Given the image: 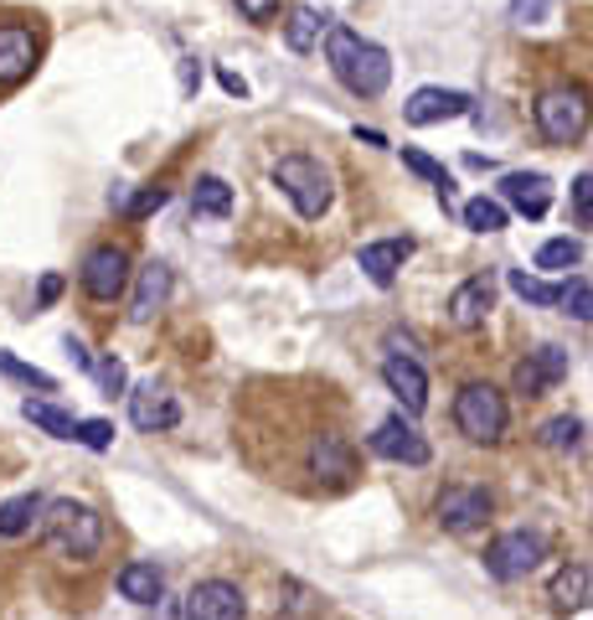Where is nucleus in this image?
I'll use <instances>...</instances> for the list:
<instances>
[{
	"label": "nucleus",
	"mask_w": 593,
	"mask_h": 620,
	"mask_svg": "<svg viewBox=\"0 0 593 620\" xmlns=\"http://www.w3.org/2000/svg\"><path fill=\"white\" fill-rule=\"evenodd\" d=\"M326 62L356 99H377V93H387V83H392V58H387L377 42H361L351 27H330Z\"/></svg>",
	"instance_id": "1"
},
{
	"label": "nucleus",
	"mask_w": 593,
	"mask_h": 620,
	"mask_svg": "<svg viewBox=\"0 0 593 620\" xmlns=\"http://www.w3.org/2000/svg\"><path fill=\"white\" fill-rule=\"evenodd\" d=\"M42 538H47L52 553L83 563L104 548V517L93 512V507H83V501H73V497L47 501L42 507Z\"/></svg>",
	"instance_id": "2"
},
{
	"label": "nucleus",
	"mask_w": 593,
	"mask_h": 620,
	"mask_svg": "<svg viewBox=\"0 0 593 620\" xmlns=\"http://www.w3.org/2000/svg\"><path fill=\"white\" fill-rule=\"evenodd\" d=\"M274 186H279L284 197L295 202V212L305 223L315 217H326L330 212V197H336V186H330V171L315 161V155H284L279 166H274Z\"/></svg>",
	"instance_id": "3"
},
{
	"label": "nucleus",
	"mask_w": 593,
	"mask_h": 620,
	"mask_svg": "<svg viewBox=\"0 0 593 620\" xmlns=\"http://www.w3.org/2000/svg\"><path fill=\"white\" fill-rule=\"evenodd\" d=\"M511 409H505V394L490 388V383H464L460 398H454V429H460L470 445H501Z\"/></svg>",
	"instance_id": "4"
},
{
	"label": "nucleus",
	"mask_w": 593,
	"mask_h": 620,
	"mask_svg": "<svg viewBox=\"0 0 593 620\" xmlns=\"http://www.w3.org/2000/svg\"><path fill=\"white\" fill-rule=\"evenodd\" d=\"M589 114H593L589 89H579V83H558V89L536 99V130L552 145H579L583 130H589Z\"/></svg>",
	"instance_id": "5"
},
{
	"label": "nucleus",
	"mask_w": 593,
	"mask_h": 620,
	"mask_svg": "<svg viewBox=\"0 0 593 620\" xmlns=\"http://www.w3.org/2000/svg\"><path fill=\"white\" fill-rule=\"evenodd\" d=\"M542 559H548V538H542V532H526V528L501 532V538L485 548V569H490V579H501V585L526 579Z\"/></svg>",
	"instance_id": "6"
},
{
	"label": "nucleus",
	"mask_w": 593,
	"mask_h": 620,
	"mask_svg": "<svg viewBox=\"0 0 593 620\" xmlns=\"http://www.w3.org/2000/svg\"><path fill=\"white\" fill-rule=\"evenodd\" d=\"M83 289L89 301L99 305H114L124 289H130V254L119 243H99L89 258H83Z\"/></svg>",
	"instance_id": "7"
},
{
	"label": "nucleus",
	"mask_w": 593,
	"mask_h": 620,
	"mask_svg": "<svg viewBox=\"0 0 593 620\" xmlns=\"http://www.w3.org/2000/svg\"><path fill=\"white\" fill-rule=\"evenodd\" d=\"M371 450L382 455V460H392V466H429V460H433L429 439L418 435V429L402 419V414H392V419L377 424V435H371Z\"/></svg>",
	"instance_id": "8"
},
{
	"label": "nucleus",
	"mask_w": 593,
	"mask_h": 620,
	"mask_svg": "<svg viewBox=\"0 0 593 620\" xmlns=\"http://www.w3.org/2000/svg\"><path fill=\"white\" fill-rule=\"evenodd\" d=\"M305 466H310V476H320V481L346 486V481L356 476V450H351V439H346L341 429H320V435L310 439V450H305Z\"/></svg>",
	"instance_id": "9"
},
{
	"label": "nucleus",
	"mask_w": 593,
	"mask_h": 620,
	"mask_svg": "<svg viewBox=\"0 0 593 620\" xmlns=\"http://www.w3.org/2000/svg\"><path fill=\"white\" fill-rule=\"evenodd\" d=\"M490 507H495V501H490L485 486H449L433 512H439V528L444 532H474L490 517Z\"/></svg>",
	"instance_id": "10"
},
{
	"label": "nucleus",
	"mask_w": 593,
	"mask_h": 620,
	"mask_svg": "<svg viewBox=\"0 0 593 620\" xmlns=\"http://www.w3.org/2000/svg\"><path fill=\"white\" fill-rule=\"evenodd\" d=\"M444 311H449V326H454V332L485 326V316L495 311V279H490V274H470L464 285H454Z\"/></svg>",
	"instance_id": "11"
},
{
	"label": "nucleus",
	"mask_w": 593,
	"mask_h": 620,
	"mask_svg": "<svg viewBox=\"0 0 593 620\" xmlns=\"http://www.w3.org/2000/svg\"><path fill=\"white\" fill-rule=\"evenodd\" d=\"M243 590L233 579H202L186 594V620H243Z\"/></svg>",
	"instance_id": "12"
},
{
	"label": "nucleus",
	"mask_w": 593,
	"mask_h": 620,
	"mask_svg": "<svg viewBox=\"0 0 593 620\" xmlns=\"http://www.w3.org/2000/svg\"><path fill=\"white\" fill-rule=\"evenodd\" d=\"M501 202L505 207H517L521 217L542 223V217L552 212V182L542 176V171H511V176H501Z\"/></svg>",
	"instance_id": "13"
},
{
	"label": "nucleus",
	"mask_w": 593,
	"mask_h": 620,
	"mask_svg": "<svg viewBox=\"0 0 593 620\" xmlns=\"http://www.w3.org/2000/svg\"><path fill=\"white\" fill-rule=\"evenodd\" d=\"M382 383L392 388V398H398L408 414H423L429 409V373L418 367V357H402V352H392L382 363Z\"/></svg>",
	"instance_id": "14"
},
{
	"label": "nucleus",
	"mask_w": 593,
	"mask_h": 620,
	"mask_svg": "<svg viewBox=\"0 0 593 620\" xmlns=\"http://www.w3.org/2000/svg\"><path fill=\"white\" fill-rule=\"evenodd\" d=\"M460 114H470V93L460 89H418L408 104H402V120L408 124H444V120H460Z\"/></svg>",
	"instance_id": "15"
},
{
	"label": "nucleus",
	"mask_w": 593,
	"mask_h": 620,
	"mask_svg": "<svg viewBox=\"0 0 593 620\" xmlns=\"http://www.w3.org/2000/svg\"><path fill=\"white\" fill-rule=\"evenodd\" d=\"M130 424H134V429H145V435L176 429V424H181V404H176V394H165V388H155V383L134 388V394H130Z\"/></svg>",
	"instance_id": "16"
},
{
	"label": "nucleus",
	"mask_w": 593,
	"mask_h": 620,
	"mask_svg": "<svg viewBox=\"0 0 593 620\" xmlns=\"http://www.w3.org/2000/svg\"><path fill=\"white\" fill-rule=\"evenodd\" d=\"M408 254H413V238H377V243H361L356 264H361V274H367L371 285L387 289L398 279L402 264H408Z\"/></svg>",
	"instance_id": "17"
},
{
	"label": "nucleus",
	"mask_w": 593,
	"mask_h": 620,
	"mask_svg": "<svg viewBox=\"0 0 593 620\" xmlns=\"http://www.w3.org/2000/svg\"><path fill=\"white\" fill-rule=\"evenodd\" d=\"M37 68V37L27 27H0V89H16Z\"/></svg>",
	"instance_id": "18"
},
{
	"label": "nucleus",
	"mask_w": 593,
	"mask_h": 620,
	"mask_svg": "<svg viewBox=\"0 0 593 620\" xmlns=\"http://www.w3.org/2000/svg\"><path fill=\"white\" fill-rule=\"evenodd\" d=\"M563 378H568V352L563 347H542L517 367V388L526 398H542L552 383H563Z\"/></svg>",
	"instance_id": "19"
},
{
	"label": "nucleus",
	"mask_w": 593,
	"mask_h": 620,
	"mask_svg": "<svg viewBox=\"0 0 593 620\" xmlns=\"http://www.w3.org/2000/svg\"><path fill=\"white\" fill-rule=\"evenodd\" d=\"M548 600L558 610H589L593 606V569L589 563H568V569H558L548 585Z\"/></svg>",
	"instance_id": "20"
},
{
	"label": "nucleus",
	"mask_w": 593,
	"mask_h": 620,
	"mask_svg": "<svg viewBox=\"0 0 593 620\" xmlns=\"http://www.w3.org/2000/svg\"><path fill=\"white\" fill-rule=\"evenodd\" d=\"M171 285H176V279H171L165 264H145V270H140V285H134V301H130V321L145 326V321L171 301Z\"/></svg>",
	"instance_id": "21"
},
{
	"label": "nucleus",
	"mask_w": 593,
	"mask_h": 620,
	"mask_svg": "<svg viewBox=\"0 0 593 620\" xmlns=\"http://www.w3.org/2000/svg\"><path fill=\"white\" fill-rule=\"evenodd\" d=\"M161 590H165V579L155 563H124V569H119V594L134 600V606H155Z\"/></svg>",
	"instance_id": "22"
},
{
	"label": "nucleus",
	"mask_w": 593,
	"mask_h": 620,
	"mask_svg": "<svg viewBox=\"0 0 593 620\" xmlns=\"http://www.w3.org/2000/svg\"><path fill=\"white\" fill-rule=\"evenodd\" d=\"M42 507H47V501L37 497V491H21V497L0 501V538H27L31 522L42 517Z\"/></svg>",
	"instance_id": "23"
},
{
	"label": "nucleus",
	"mask_w": 593,
	"mask_h": 620,
	"mask_svg": "<svg viewBox=\"0 0 593 620\" xmlns=\"http://www.w3.org/2000/svg\"><path fill=\"white\" fill-rule=\"evenodd\" d=\"M320 31H326V16L315 11V6H295L289 21H284V42H289V52H315Z\"/></svg>",
	"instance_id": "24"
},
{
	"label": "nucleus",
	"mask_w": 593,
	"mask_h": 620,
	"mask_svg": "<svg viewBox=\"0 0 593 620\" xmlns=\"http://www.w3.org/2000/svg\"><path fill=\"white\" fill-rule=\"evenodd\" d=\"M402 166L413 171V176H423V182H433V192H439V202H444V212L454 207V176H449L433 155H423V151H413V145H402Z\"/></svg>",
	"instance_id": "25"
},
{
	"label": "nucleus",
	"mask_w": 593,
	"mask_h": 620,
	"mask_svg": "<svg viewBox=\"0 0 593 620\" xmlns=\"http://www.w3.org/2000/svg\"><path fill=\"white\" fill-rule=\"evenodd\" d=\"M192 212L196 217H227V212H233V186H227L223 176H202V182L192 186Z\"/></svg>",
	"instance_id": "26"
},
{
	"label": "nucleus",
	"mask_w": 593,
	"mask_h": 620,
	"mask_svg": "<svg viewBox=\"0 0 593 620\" xmlns=\"http://www.w3.org/2000/svg\"><path fill=\"white\" fill-rule=\"evenodd\" d=\"M21 414H27L37 429H47L52 439H73V429H78L73 414L58 409V404H42V398H27V404H21Z\"/></svg>",
	"instance_id": "27"
},
{
	"label": "nucleus",
	"mask_w": 593,
	"mask_h": 620,
	"mask_svg": "<svg viewBox=\"0 0 593 620\" xmlns=\"http://www.w3.org/2000/svg\"><path fill=\"white\" fill-rule=\"evenodd\" d=\"M505 285H511V295L526 305H558L563 301V285H552V279H536V274L526 270H511L505 274Z\"/></svg>",
	"instance_id": "28"
},
{
	"label": "nucleus",
	"mask_w": 593,
	"mask_h": 620,
	"mask_svg": "<svg viewBox=\"0 0 593 620\" xmlns=\"http://www.w3.org/2000/svg\"><path fill=\"white\" fill-rule=\"evenodd\" d=\"M460 217H464L470 233H501L505 227V202L501 197H470L460 207Z\"/></svg>",
	"instance_id": "29"
},
{
	"label": "nucleus",
	"mask_w": 593,
	"mask_h": 620,
	"mask_svg": "<svg viewBox=\"0 0 593 620\" xmlns=\"http://www.w3.org/2000/svg\"><path fill=\"white\" fill-rule=\"evenodd\" d=\"M573 264H583L579 238H548L536 248V270H573Z\"/></svg>",
	"instance_id": "30"
},
{
	"label": "nucleus",
	"mask_w": 593,
	"mask_h": 620,
	"mask_svg": "<svg viewBox=\"0 0 593 620\" xmlns=\"http://www.w3.org/2000/svg\"><path fill=\"white\" fill-rule=\"evenodd\" d=\"M0 373H6V378H16V383H27V388H42V394H52V388H58V378H52V373L21 363V357H11L6 347H0Z\"/></svg>",
	"instance_id": "31"
},
{
	"label": "nucleus",
	"mask_w": 593,
	"mask_h": 620,
	"mask_svg": "<svg viewBox=\"0 0 593 620\" xmlns=\"http://www.w3.org/2000/svg\"><path fill=\"white\" fill-rule=\"evenodd\" d=\"M579 435H583V424L573 419V414L542 424V445H548V450H573V445H579Z\"/></svg>",
	"instance_id": "32"
},
{
	"label": "nucleus",
	"mask_w": 593,
	"mask_h": 620,
	"mask_svg": "<svg viewBox=\"0 0 593 620\" xmlns=\"http://www.w3.org/2000/svg\"><path fill=\"white\" fill-rule=\"evenodd\" d=\"M573 321H593V285L589 279H568L563 285V301H558Z\"/></svg>",
	"instance_id": "33"
},
{
	"label": "nucleus",
	"mask_w": 593,
	"mask_h": 620,
	"mask_svg": "<svg viewBox=\"0 0 593 620\" xmlns=\"http://www.w3.org/2000/svg\"><path fill=\"white\" fill-rule=\"evenodd\" d=\"M73 445H83V450H109V445H114V424L109 419H78Z\"/></svg>",
	"instance_id": "34"
},
{
	"label": "nucleus",
	"mask_w": 593,
	"mask_h": 620,
	"mask_svg": "<svg viewBox=\"0 0 593 620\" xmlns=\"http://www.w3.org/2000/svg\"><path fill=\"white\" fill-rule=\"evenodd\" d=\"M552 16V0H511V21L517 27H542Z\"/></svg>",
	"instance_id": "35"
},
{
	"label": "nucleus",
	"mask_w": 593,
	"mask_h": 620,
	"mask_svg": "<svg viewBox=\"0 0 593 620\" xmlns=\"http://www.w3.org/2000/svg\"><path fill=\"white\" fill-rule=\"evenodd\" d=\"M93 378H99V388H104L109 398L124 394V363H119V357H104V363H93Z\"/></svg>",
	"instance_id": "36"
},
{
	"label": "nucleus",
	"mask_w": 593,
	"mask_h": 620,
	"mask_svg": "<svg viewBox=\"0 0 593 620\" xmlns=\"http://www.w3.org/2000/svg\"><path fill=\"white\" fill-rule=\"evenodd\" d=\"M573 217H579L583 227L593 223V171H583L579 182H573Z\"/></svg>",
	"instance_id": "37"
},
{
	"label": "nucleus",
	"mask_w": 593,
	"mask_h": 620,
	"mask_svg": "<svg viewBox=\"0 0 593 620\" xmlns=\"http://www.w3.org/2000/svg\"><path fill=\"white\" fill-rule=\"evenodd\" d=\"M62 289H68L62 274H42V285H37V311H52V305L62 301Z\"/></svg>",
	"instance_id": "38"
},
{
	"label": "nucleus",
	"mask_w": 593,
	"mask_h": 620,
	"mask_svg": "<svg viewBox=\"0 0 593 620\" xmlns=\"http://www.w3.org/2000/svg\"><path fill=\"white\" fill-rule=\"evenodd\" d=\"M155 207H165V186H150V192H140L134 202H124L130 217H145V212H155Z\"/></svg>",
	"instance_id": "39"
},
{
	"label": "nucleus",
	"mask_w": 593,
	"mask_h": 620,
	"mask_svg": "<svg viewBox=\"0 0 593 620\" xmlns=\"http://www.w3.org/2000/svg\"><path fill=\"white\" fill-rule=\"evenodd\" d=\"M237 11L248 16V21H268V16L279 11V0H237Z\"/></svg>",
	"instance_id": "40"
},
{
	"label": "nucleus",
	"mask_w": 593,
	"mask_h": 620,
	"mask_svg": "<svg viewBox=\"0 0 593 620\" xmlns=\"http://www.w3.org/2000/svg\"><path fill=\"white\" fill-rule=\"evenodd\" d=\"M217 83H223V93H233V99H248V83H243L233 68H217Z\"/></svg>",
	"instance_id": "41"
},
{
	"label": "nucleus",
	"mask_w": 593,
	"mask_h": 620,
	"mask_svg": "<svg viewBox=\"0 0 593 620\" xmlns=\"http://www.w3.org/2000/svg\"><path fill=\"white\" fill-rule=\"evenodd\" d=\"M68 357H73V363L83 367V373H93V357H89V347H83V342H73V336H68Z\"/></svg>",
	"instance_id": "42"
},
{
	"label": "nucleus",
	"mask_w": 593,
	"mask_h": 620,
	"mask_svg": "<svg viewBox=\"0 0 593 620\" xmlns=\"http://www.w3.org/2000/svg\"><path fill=\"white\" fill-rule=\"evenodd\" d=\"M196 83H202V68H196V62H192V58H186V62H181V89L192 93V89H196Z\"/></svg>",
	"instance_id": "43"
},
{
	"label": "nucleus",
	"mask_w": 593,
	"mask_h": 620,
	"mask_svg": "<svg viewBox=\"0 0 593 620\" xmlns=\"http://www.w3.org/2000/svg\"><path fill=\"white\" fill-rule=\"evenodd\" d=\"M356 140H361V145H387L382 130H361V124H356Z\"/></svg>",
	"instance_id": "44"
}]
</instances>
